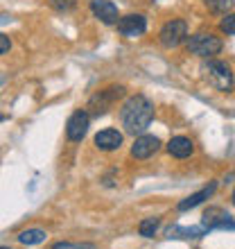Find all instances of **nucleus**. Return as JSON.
Segmentation results:
<instances>
[{"label":"nucleus","instance_id":"nucleus-14","mask_svg":"<svg viewBox=\"0 0 235 249\" xmlns=\"http://www.w3.org/2000/svg\"><path fill=\"white\" fill-rule=\"evenodd\" d=\"M206 227L199 224V227H170L168 229V238H201L206 233Z\"/></svg>","mask_w":235,"mask_h":249},{"label":"nucleus","instance_id":"nucleus-16","mask_svg":"<svg viewBox=\"0 0 235 249\" xmlns=\"http://www.w3.org/2000/svg\"><path fill=\"white\" fill-rule=\"evenodd\" d=\"M156 229H158V217H147V220H143V222L138 224V231L145 238H151L156 233Z\"/></svg>","mask_w":235,"mask_h":249},{"label":"nucleus","instance_id":"nucleus-15","mask_svg":"<svg viewBox=\"0 0 235 249\" xmlns=\"http://www.w3.org/2000/svg\"><path fill=\"white\" fill-rule=\"evenodd\" d=\"M46 238H48V233L43 229H25V231H20V233H18V240L23 245H27V247H30V245L43 243Z\"/></svg>","mask_w":235,"mask_h":249},{"label":"nucleus","instance_id":"nucleus-17","mask_svg":"<svg viewBox=\"0 0 235 249\" xmlns=\"http://www.w3.org/2000/svg\"><path fill=\"white\" fill-rule=\"evenodd\" d=\"M233 2L235 0H206V5H208L210 12L215 14H226L233 9Z\"/></svg>","mask_w":235,"mask_h":249},{"label":"nucleus","instance_id":"nucleus-18","mask_svg":"<svg viewBox=\"0 0 235 249\" xmlns=\"http://www.w3.org/2000/svg\"><path fill=\"white\" fill-rule=\"evenodd\" d=\"M52 249H98L93 243H54Z\"/></svg>","mask_w":235,"mask_h":249},{"label":"nucleus","instance_id":"nucleus-1","mask_svg":"<svg viewBox=\"0 0 235 249\" xmlns=\"http://www.w3.org/2000/svg\"><path fill=\"white\" fill-rule=\"evenodd\" d=\"M120 120L127 134L140 136L154 120V105L145 95H131L120 109Z\"/></svg>","mask_w":235,"mask_h":249},{"label":"nucleus","instance_id":"nucleus-22","mask_svg":"<svg viewBox=\"0 0 235 249\" xmlns=\"http://www.w3.org/2000/svg\"><path fill=\"white\" fill-rule=\"evenodd\" d=\"M231 199H233V204H235V190H233V197H231Z\"/></svg>","mask_w":235,"mask_h":249},{"label":"nucleus","instance_id":"nucleus-7","mask_svg":"<svg viewBox=\"0 0 235 249\" xmlns=\"http://www.w3.org/2000/svg\"><path fill=\"white\" fill-rule=\"evenodd\" d=\"M118 32L127 39H136L147 32V18L140 14H127L122 18H118Z\"/></svg>","mask_w":235,"mask_h":249},{"label":"nucleus","instance_id":"nucleus-10","mask_svg":"<svg viewBox=\"0 0 235 249\" xmlns=\"http://www.w3.org/2000/svg\"><path fill=\"white\" fill-rule=\"evenodd\" d=\"M91 12L98 16L102 23H106V25H113V23H118V7L113 5L111 0H91Z\"/></svg>","mask_w":235,"mask_h":249},{"label":"nucleus","instance_id":"nucleus-19","mask_svg":"<svg viewBox=\"0 0 235 249\" xmlns=\"http://www.w3.org/2000/svg\"><path fill=\"white\" fill-rule=\"evenodd\" d=\"M219 30L224 34H235V14H226L219 23Z\"/></svg>","mask_w":235,"mask_h":249},{"label":"nucleus","instance_id":"nucleus-20","mask_svg":"<svg viewBox=\"0 0 235 249\" xmlns=\"http://www.w3.org/2000/svg\"><path fill=\"white\" fill-rule=\"evenodd\" d=\"M50 5L57 9V12H70L75 7V0H50Z\"/></svg>","mask_w":235,"mask_h":249},{"label":"nucleus","instance_id":"nucleus-12","mask_svg":"<svg viewBox=\"0 0 235 249\" xmlns=\"http://www.w3.org/2000/svg\"><path fill=\"white\" fill-rule=\"evenodd\" d=\"M168 152L176 159H188L190 154L195 152V145H192V141H190L188 136H174L170 143H168Z\"/></svg>","mask_w":235,"mask_h":249},{"label":"nucleus","instance_id":"nucleus-13","mask_svg":"<svg viewBox=\"0 0 235 249\" xmlns=\"http://www.w3.org/2000/svg\"><path fill=\"white\" fill-rule=\"evenodd\" d=\"M215 188H217V184H215V181H213V184H208V186H206V188H201V190H199V193H195V195H190V197H185V199H181L176 209L181 211V213H183V211L195 209V206H199V204H201L203 199H208V197L213 195V193H215Z\"/></svg>","mask_w":235,"mask_h":249},{"label":"nucleus","instance_id":"nucleus-4","mask_svg":"<svg viewBox=\"0 0 235 249\" xmlns=\"http://www.w3.org/2000/svg\"><path fill=\"white\" fill-rule=\"evenodd\" d=\"M185 36H188V25H185V20H181V18L168 20V23L161 27V32H158V41H161L163 48H176Z\"/></svg>","mask_w":235,"mask_h":249},{"label":"nucleus","instance_id":"nucleus-23","mask_svg":"<svg viewBox=\"0 0 235 249\" xmlns=\"http://www.w3.org/2000/svg\"><path fill=\"white\" fill-rule=\"evenodd\" d=\"M0 249H9V247H0Z\"/></svg>","mask_w":235,"mask_h":249},{"label":"nucleus","instance_id":"nucleus-6","mask_svg":"<svg viewBox=\"0 0 235 249\" xmlns=\"http://www.w3.org/2000/svg\"><path fill=\"white\" fill-rule=\"evenodd\" d=\"M88 123H91L88 111L79 109V111L72 113L70 118H68V123H66V136H68V141H72V143L84 141L86 131H88Z\"/></svg>","mask_w":235,"mask_h":249},{"label":"nucleus","instance_id":"nucleus-3","mask_svg":"<svg viewBox=\"0 0 235 249\" xmlns=\"http://www.w3.org/2000/svg\"><path fill=\"white\" fill-rule=\"evenodd\" d=\"M203 75L208 79L210 86H215L217 91H231L233 89V72L224 61H215L210 59L208 64L203 66Z\"/></svg>","mask_w":235,"mask_h":249},{"label":"nucleus","instance_id":"nucleus-9","mask_svg":"<svg viewBox=\"0 0 235 249\" xmlns=\"http://www.w3.org/2000/svg\"><path fill=\"white\" fill-rule=\"evenodd\" d=\"M161 147V141L151 134H140L131 145V157L134 159H150L151 154H156Z\"/></svg>","mask_w":235,"mask_h":249},{"label":"nucleus","instance_id":"nucleus-2","mask_svg":"<svg viewBox=\"0 0 235 249\" xmlns=\"http://www.w3.org/2000/svg\"><path fill=\"white\" fill-rule=\"evenodd\" d=\"M185 48H188V53L208 59V57H213V54H217L222 50V39L210 32H199V34H192L185 41Z\"/></svg>","mask_w":235,"mask_h":249},{"label":"nucleus","instance_id":"nucleus-5","mask_svg":"<svg viewBox=\"0 0 235 249\" xmlns=\"http://www.w3.org/2000/svg\"><path fill=\"white\" fill-rule=\"evenodd\" d=\"M124 95V86H111L106 91H100L98 95H93L91 102H88V109H91L93 116H102V113L109 111V107L116 102L118 98Z\"/></svg>","mask_w":235,"mask_h":249},{"label":"nucleus","instance_id":"nucleus-24","mask_svg":"<svg viewBox=\"0 0 235 249\" xmlns=\"http://www.w3.org/2000/svg\"><path fill=\"white\" fill-rule=\"evenodd\" d=\"M0 120H2V116H0Z\"/></svg>","mask_w":235,"mask_h":249},{"label":"nucleus","instance_id":"nucleus-21","mask_svg":"<svg viewBox=\"0 0 235 249\" xmlns=\"http://www.w3.org/2000/svg\"><path fill=\"white\" fill-rule=\"evenodd\" d=\"M12 48V43H9V39H7L5 34H0V54H5L7 50Z\"/></svg>","mask_w":235,"mask_h":249},{"label":"nucleus","instance_id":"nucleus-11","mask_svg":"<svg viewBox=\"0 0 235 249\" xmlns=\"http://www.w3.org/2000/svg\"><path fill=\"white\" fill-rule=\"evenodd\" d=\"M95 145H98V150L102 152H113V150H120V145H122V134L118 129H102L95 134Z\"/></svg>","mask_w":235,"mask_h":249},{"label":"nucleus","instance_id":"nucleus-8","mask_svg":"<svg viewBox=\"0 0 235 249\" xmlns=\"http://www.w3.org/2000/svg\"><path fill=\"white\" fill-rule=\"evenodd\" d=\"M201 224L208 231H213V229H231V231H235L233 217H231L224 209H219V206H208L206 213H203V217H201Z\"/></svg>","mask_w":235,"mask_h":249}]
</instances>
